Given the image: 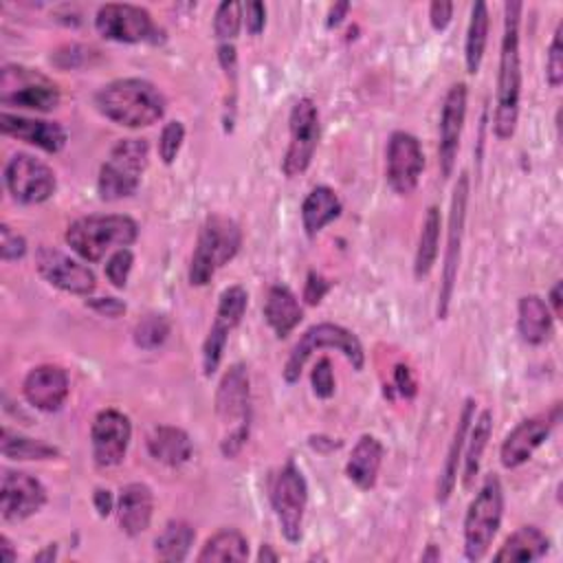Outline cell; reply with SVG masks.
<instances>
[{
	"instance_id": "obj_7",
	"label": "cell",
	"mask_w": 563,
	"mask_h": 563,
	"mask_svg": "<svg viewBox=\"0 0 563 563\" xmlns=\"http://www.w3.org/2000/svg\"><path fill=\"white\" fill-rule=\"evenodd\" d=\"M321 347H330V350H336L341 352L356 372L363 369L365 365V352H363V343L358 341V336L339 325V323H332V321H321V323H314L310 325L301 336L299 341L292 345L286 363H284V369H282V378L292 385L299 380L301 372H303V365L308 363L310 354L321 350Z\"/></svg>"
},
{
	"instance_id": "obj_26",
	"label": "cell",
	"mask_w": 563,
	"mask_h": 563,
	"mask_svg": "<svg viewBox=\"0 0 563 563\" xmlns=\"http://www.w3.org/2000/svg\"><path fill=\"white\" fill-rule=\"evenodd\" d=\"M264 319L275 336L286 339L303 319V308L288 286L275 284L268 288L264 299Z\"/></svg>"
},
{
	"instance_id": "obj_54",
	"label": "cell",
	"mask_w": 563,
	"mask_h": 563,
	"mask_svg": "<svg viewBox=\"0 0 563 563\" xmlns=\"http://www.w3.org/2000/svg\"><path fill=\"white\" fill-rule=\"evenodd\" d=\"M0 559H2L4 563H11V561H15V559H18V552L13 550V543L9 541V537H7V534H2V537H0Z\"/></svg>"
},
{
	"instance_id": "obj_44",
	"label": "cell",
	"mask_w": 563,
	"mask_h": 563,
	"mask_svg": "<svg viewBox=\"0 0 563 563\" xmlns=\"http://www.w3.org/2000/svg\"><path fill=\"white\" fill-rule=\"evenodd\" d=\"M310 385H312V391L317 398L321 400H328L334 396V389H336V383H334V372H332V363L330 358H319L310 372Z\"/></svg>"
},
{
	"instance_id": "obj_39",
	"label": "cell",
	"mask_w": 563,
	"mask_h": 563,
	"mask_svg": "<svg viewBox=\"0 0 563 563\" xmlns=\"http://www.w3.org/2000/svg\"><path fill=\"white\" fill-rule=\"evenodd\" d=\"M249 306V292L244 286L233 284L224 288L218 297V308H216V319L227 323L231 330L242 321L244 312Z\"/></svg>"
},
{
	"instance_id": "obj_46",
	"label": "cell",
	"mask_w": 563,
	"mask_h": 563,
	"mask_svg": "<svg viewBox=\"0 0 563 563\" xmlns=\"http://www.w3.org/2000/svg\"><path fill=\"white\" fill-rule=\"evenodd\" d=\"M330 288H332V284H330V279H325L321 273H317V271H310L308 275H306V284H303V301L308 303V306H317V303H321V299L330 292Z\"/></svg>"
},
{
	"instance_id": "obj_25",
	"label": "cell",
	"mask_w": 563,
	"mask_h": 563,
	"mask_svg": "<svg viewBox=\"0 0 563 563\" xmlns=\"http://www.w3.org/2000/svg\"><path fill=\"white\" fill-rule=\"evenodd\" d=\"M383 455H385V449L376 435H369V433L361 435L345 462L347 479L361 490H372L378 479Z\"/></svg>"
},
{
	"instance_id": "obj_42",
	"label": "cell",
	"mask_w": 563,
	"mask_h": 563,
	"mask_svg": "<svg viewBox=\"0 0 563 563\" xmlns=\"http://www.w3.org/2000/svg\"><path fill=\"white\" fill-rule=\"evenodd\" d=\"M545 79L552 88L563 84V22L556 24L545 57Z\"/></svg>"
},
{
	"instance_id": "obj_13",
	"label": "cell",
	"mask_w": 563,
	"mask_h": 563,
	"mask_svg": "<svg viewBox=\"0 0 563 563\" xmlns=\"http://www.w3.org/2000/svg\"><path fill=\"white\" fill-rule=\"evenodd\" d=\"M288 147L282 158V172L288 178L303 174L314 156L319 143V110L310 97L295 101L288 117Z\"/></svg>"
},
{
	"instance_id": "obj_5",
	"label": "cell",
	"mask_w": 563,
	"mask_h": 563,
	"mask_svg": "<svg viewBox=\"0 0 563 563\" xmlns=\"http://www.w3.org/2000/svg\"><path fill=\"white\" fill-rule=\"evenodd\" d=\"M242 246V231L235 220L222 213H211L200 231L189 262V284L207 286L218 268L229 264Z\"/></svg>"
},
{
	"instance_id": "obj_33",
	"label": "cell",
	"mask_w": 563,
	"mask_h": 563,
	"mask_svg": "<svg viewBox=\"0 0 563 563\" xmlns=\"http://www.w3.org/2000/svg\"><path fill=\"white\" fill-rule=\"evenodd\" d=\"M249 541L238 528H220L200 548L198 563H220V561H246Z\"/></svg>"
},
{
	"instance_id": "obj_55",
	"label": "cell",
	"mask_w": 563,
	"mask_h": 563,
	"mask_svg": "<svg viewBox=\"0 0 563 563\" xmlns=\"http://www.w3.org/2000/svg\"><path fill=\"white\" fill-rule=\"evenodd\" d=\"M257 561H260V563H266V561H279V554H277L268 543H264V545L260 548V552H257Z\"/></svg>"
},
{
	"instance_id": "obj_36",
	"label": "cell",
	"mask_w": 563,
	"mask_h": 563,
	"mask_svg": "<svg viewBox=\"0 0 563 563\" xmlns=\"http://www.w3.org/2000/svg\"><path fill=\"white\" fill-rule=\"evenodd\" d=\"M0 453L13 462H31V460H55L59 457V449L22 433L11 431L9 427L0 429Z\"/></svg>"
},
{
	"instance_id": "obj_48",
	"label": "cell",
	"mask_w": 563,
	"mask_h": 563,
	"mask_svg": "<svg viewBox=\"0 0 563 563\" xmlns=\"http://www.w3.org/2000/svg\"><path fill=\"white\" fill-rule=\"evenodd\" d=\"M86 306L90 308V310H95L97 314H101V317H108V319H117V317H121L123 312H125V301H121V299H117V297H88L86 299Z\"/></svg>"
},
{
	"instance_id": "obj_53",
	"label": "cell",
	"mask_w": 563,
	"mask_h": 563,
	"mask_svg": "<svg viewBox=\"0 0 563 563\" xmlns=\"http://www.w3.org/2000/svg\"><path fill=\"white\" fill-rule=\"evenodd\" d=\"M545 303H548V308H550L552 317H554V319H559V317H561V279H556V282H554V286L550 288V295H548Z\"/></svg>"
},
{
	"instance_id": "obj_3",
	"label": "cell",
	"mask_w": 563,
	"mask_h": 563,
	"mask_svg": "<svg viewBox=\"0 0 563 563\" xmlns=\"http://www.w3.org/2000/svg\"><path fill=\"white\" fill-rule=\"evenodd\" d=\"M139 224L125 213H90L73 220L64 233L66 244L81 262H99L108 251L134 244Z\"/></svg>"
},
{
	"instance_id": "obj_10",
	"label": "cell",
	"mask_w": 563,
	"mask_h": 563,
	"mask_svg": "<svg viewBox=\"0 0 563 563\" xmlns=\"http://www.w3.org/2000/svg\"><path fill=\"white\" fill-rule=\"evenodd\" d=\"M468 174L462 172L455 180L453 194H451V209H449V227H446V249H444V264H442V277L438 288V306L435 317L446 319L451 299L455 292L457 282V268H460V255H462V240H464V224H466V209H468Z\"/></svg>"
},
{
	"instance_id": "obj_56",
	"label": "cell",
	"mask_w": 563,
	"mask_h": 563,
	"mask_svg": "<svg viewBox=\"0 0 563 563\" xmlns=\"http://www.w3.org/2000/svg\"><path fill=\"white\" fill-rule=\"evenodd\" d=\"M55 543H51L46 550H42V552H37L35 556H33V561H53L57 554H55Z\"/></svg>"
},
{
	"instance_id": "obj_14",
	"label": "cell",
	"mask_w": 563,
	"mask_h": 563,
	"mask_svg": "<svg viewBox=\"0 0 563 563\" xmlns=\"http://www.w3.org/2000/svg\"><path fill=\"white\" fill-rule=\"evenodd\" d=\"M4 187L15 202L40 205L55 194L57 176L44 161L18 152L4 163Z\"/></svg>"
},
{
	"instance_id": "obj_19",
	"label": "cell",
	"mask_w": 563,
	"mask_h": 563,
	"mask_svg": "<svg viewBox=\"0 0 563 563\" xmlns=\"http://www.w3.org/2000/svg\"><path fill=\"white\" fill-rule=\"evenodd\" d=\"M468 88L466 84H453L442 101L440 123H438V165L442 178H449L455 169V158L460 152V139L466 119Z\"/></svg>"
},
{
	"instance_id": "obj_22",
	"label": "cell",
	"mask_w": 563,
	"mask_h": 563,
	"mask_svg": "<svg viewBox=\"0 0 563 563\" xmlns=\"http://www.w3.org/2000/svg\"><path fill=\"white\" fill-rule=\"evenodd\" d=\"M0 132L4 136L35 145L48 154L62 152L68 141L66 130L57 121L31 119V117H22V114H11L7 110L0 112Z\"/></svg>"
},
{
	"instance_id": "obj_28",
	"label": "cell",
	"mask_w": 563,
	"mask_h": 563,
	"mask_svg": "<svg viewBox=\"0 0 563 563\" xmlns=\"http://www.w3.org/2000/svg\"><path fill=\"white\" fill-rule=\"evenodd\" d=\"M343 211V205L336 191L328 185H317L308 191L301 202V224L308 238L319 235L332 220H336Z\"/></svg>"
},
{
	"instance_id": "obj_31",
	"label": "cell",
	"mask_w": 563,
	"mask_h": 563,
	"mask_svg": "<svg viewBox=\"0 0 563 563\" xmlns=\"http://www.w3.org/2000/svg\"><path fill=\"white\" fill-rule=\"evenodd\" d=\"M493 435V411L484 409L479 411L477 418H473L468 433H466V442H464V466H462V486L471 488L479 466H482V457L484 451L488 446V440Z\"/></svg>"
},
{
	"instance_id": "obj_32",
	"label": "cell",
	"mask_w": 563,
	"mask_h": 563,
	"mask_svg": "<svg viewBox=\"0 0 563 563\" xmlns=\"http://www.w3.org/2000/svg\"><path fill=\"white\" fill-rule=\"evenodd\" d=\"M196 541V530L185 519H172L154 539V554L161 561L180 563L189 556V550Z\"/></svg>"
},
{
	"instance_id": "obj_20",
	"label": "cell",
	"mask_w": 563,
	"mask_h": 563,
	"mask_svg": "<svg viewBox=\"0 0 563 563\" xmlns=\"http://www.w3.org/2000/svg\"><path fill=\"white\" fill-rule=\"evenodd\" d=\"M48 495L44 484L22 471H4L0 482V515L4 521H24L42 510Z\"/></svg>"
},
{
	"instance_id": "obj_27",
	"label": "cell",
	"mask_w": 563,
	"mask_h": 563,
	"mask_svg": "<svg viewBox=\"0 0 563 563\" xmlns=\"http://www.w3.org/2000/svg\"><path fill=\"white\" fill-rule=\"evenodd\" d=\"M147 451L156 462L165 466H180L189 462L194 444L185 429L174 424H156L147 433Z\"/></svg>"
},
{
	"instance_id": "obj_41",
	"label": "cell",
	"mask_w": 563,
	"mask_h": 563,
	"mask_svg": "<svg viewBox=\"0 0 563 563\" xmlns=\"http://www.w3.org/2000/svg\"><path fill=\"white\" fill-rule=\"evenodd\" d=\"M183 141H185V125L183 121H167L161 130V136H158V158L165 163V165H172L183 147Z\"/></svg>"
},
{
	"instance_id": "obj_6",
	"label": "cell",
	"mask_w": 563,
	"mask_h": 563,
	"mask_svg": "<svg viewBox=\"0 0 563 563\" xmlns=\"http://www.w3.org/2000/svg\"><path fill=\"white\" fill-rule=\"evenodd\" d=\"M150 161V143L145 139H121L99 167L97 191L101 200H121L136 194Z\"/></svg>"
},
{
	"instance_id": "obj_57",
	"label": "cell",
	"mask_w": 563,
	"mask_h": 563,
	"mask_svg": "<svg viewBox=\"0 0 563 563\" xmlns=\"http://www.w3.org/2000/svg\"><path fill=\"white\" fill-rule=\"evenodd\" d=\"M440 556H442V554H440L438 545H435V543H429V545H427V552H422L420 559H422V561H440Z\"/></svg>"
},
{
	"instance_id": "obj_47",
	"label": "cell",
	"mask_w": 563,
	"mask_h": 563,
	"mask_svg": "<svg viewBox=\"0 0 563 563\" xmlns=\"http://www.w3.org/2000/svg\"><path fill=\"white\" fill-rule=\"evenodd\" d=\"M242 20H244L246 31L251 35H260L264 31V24H266V7L257 0L244 2L242 4Z\"/></svg>"
},
{
	"instance_id": "obj_9",
	"label": "cell",
	"mask_w": 563,
	"mask_h": 563,
	"mask_svg": "<svg viewBox=\"0 0 563 563\" xmlns=\"http://www.w3.org/2000/svg\"><path fill=\"white\" fill-rule=\"evenodd\" d=\"M59 99L62 95L57 84L44 73L29 66H20V64L2 66L0 103L4 108L51 112L59 106Z\"/></svg>"
},
{
	"instance_id": "obj_49",
	"label": "cell",
	"mask_w": 563,
	"mask_h": 563,
	"mask_svg": "<svg viewBox=\"0 0 563 563\" xmlns=\"http://www.w3.org/2000/svg\"><path fill=\"white\" fill-rule=\"evenodd\" d=\"M394 387L402 398H413L418 394V383H416V376L409 365L398 363L394 367Z\"/></svg>"
},
{
	"instance_id": "obj_35",
	"label": "cell",
	"mask_w": 563,
	"mask_h": 563,
	"mask_svg": "<svg viewBox=\"0 0 563 563\" xmlns=\"http://www.w3.org/2000/svg\"><path fill=\"white\" fill-rule=\"evenodd\" d=\"M440 229H442V218L440 209L431 205L424 213L420 235H418V246H416V257H413V275L416 279H424L435 260H438V246H440Z\"/></svg>"
},
{
	"instance_id": "obj_52",
	"label": "cell",
	"mask_w": 563,
	"mask_h": 563,
	"mask_svg": "<svg viewBox=\"0 0 563 563\" xmlns=\"http://www.w3.org/2000/svg\"><path fill=\"white\" fill-rule=\"evenodd\" d=\"M350 2H334L330 9H328V15H325V26L328 29H336L345 18H347V11H350Z\"/></svg>"
},
{
	"instance_id": "obj_4",
	"label": "cell",
	"mask_w": 563,
	"mask_h": 563,
	"mask_svg": "<svg viewBox=\"0 0 563 563\" xmlns=\"http://www.w3.org/2000/svg\"><path fill=\"white\" fill-rule=\"evenodd\" d=\"M216 413L224 429L220 451L224 457H235L249 440L251 427V380L246 365L233 363L222 374L216 389Z\"/></svg>"
},
{
	"instance_id": "obj_2",
	"label": "cell",
	"mask_w": 563,
	"mask_h": 563,
	"mask_svg": "<svg viewBox=\"0 0 563 563\" xmlns=\"http://www.w3.org/2000/svg\"><path fill=\"white\" fill-rule=\"evenodd\" d=\"M95 106L106 119L123 128H147L165 114L163 92L141 77H123L101 86Z\"/></svg>"
},
{
	"instance_id": "obj_37",
	"label": "cell",
	"mask_w": 563,
	"mask_h": 563,
	"mask_svg": "<svg viewBox=\"0 0 563 563\" xmlns=\"http://www.w3.org/2000/svg\"><path fill=\"white\" fill-rule=\"evenodd\" d=\"M169 332H172L169 319L161 312H150L134 323L132 341L141 350H156L167 341Z\"/></svg>"
},
{
	"instance_id": "obj_30",
	"label": "cell",
	"mask_w": 563,
	"mask_h": 563,
	"mask_svg": "<svg viewBox=\"0 0 563 563\" xmlns=\"http://www.w3.org/2000/svg\"><path fill=\"white\" fill-rule=\"evenodd\" d=\"M550 548V539L545 532L537 526H521L517 528L504 545L493 554V561L497 563H528V561H539L545 556Z\"/></svg>"
},
{
	"instance_id": "obj_45",
	"label": "cell",
	"mask_w": 563,
	"mask_h": 563,
	"mask_svg": "<svg viewBox=\"0 0 563 563\" xmlns=\"http://www.w3.org/2000/svg\"><path fill=\"white\" fill-rule=\"evenodd\" d=\"M26 240L22 233L13 231L7 222L0 224V257L2 262H15L26 255Z\"/></svg>"
},
{
	"instance_id": "obj_1",
	"label": "cell",
	"mask_w": 563,
	"mask_h": 563,
	"mask_svg": "<svg viewBox=\"0 0 563 563\" xmlns=\"http://www.w3.org/2000/svg\"><path fill=\"white\" fill-rule=\"evenodd\" d=\"M523 4L517 0L504 2V35L499 46L497 66V90H495V114L493 132L506 141L515 134L519 121L521 99V53H519V22Z\"/></svg>"
},
{
	"instance_id": "obj_17",
	"label": "cell",
	"mask_w": 563,
	"mask_h": 563,
	"mask_svg": "<svg viewBox=\"0 0 563 563\" xmlns=\"http://www.w3.org/2000/svg\"><path fill=\"white\" fill-rule=\"evenodd\" d=\"M132 438V422L130 418L114 409H101L90 424V446L92 460L99 468H110L123 462Z\"/></svg>"
},
{
	"instance_id": "obj_50",
	"label": "cell",
	"mask_w": 563,
	"mask_h": 563,
	"mask_svg": "<svg viewBox=\"0 0 563 563\" xmlns=\"http://www.w3.org/2000/svg\"><path fill=\"white\" fill-rule=\"evenodd\" d=\"M453 18V2L435 0L429 4V22L433 31H444Z\"/></svg>"
},
{
	"instance_id": "obj_11",
	"label": "cell",
	"mask_w": 563,
	"mask_h": 563,
	"mask_svg": "<svg viewBox=\"0 0 563 563\" xmlns=\"http://www.w3.org/2000/svg\"><path fill=\"white\" fill-rule=\"evenodd\" d=\"M271 506L275 510L279 530L288 543L303 539V515L308 506V484L299 466L288 460L271 484Z\"/></svg>"
},
{
	"instance_id": "obj_51",
	"label": "cell",
	"mask_w": 563,
	"mask_h": 563,
	"mask_svg": "<svg viewBox=\"0 0 563 563\" xmlns=\"http://www.w3.org/2000/svg\"><path fill=\"white\" fill-rule=\"evenodd\" d=\"M92 504H95V510L99 517H108L117 508V501L108 488H95Z\"/></svg>"
},
{
	"instance_id": "obj_12",
	"label": "cell",
	"mask_w": 563,
	"mask_h": 563,
	"mask_svg": "<svg viewBox=\"0 0 563 563\" xmlns=\"http://www.w3.org/2000/svg\"><path fill=\"white\" fill-rule=\"evenodd\" d=\"M95 29L101 37L121 44H156L163 35L147 9L128 2L101 4L95 15Z\"/></svg>"
},
{
	"instance_id": "obj_24",
	"label": "cell",
	"mask_w": 563,
	"mask_h": 563,
	"mask_svg": "<svg viewBox=\"0 0 563 563\" xmlns=\"http://www.w3.org/2000/svg\"><path fill=\"white\" fill-rule=\"evenodd\" d=\"M473 418H475V400L466 398L464 405H462V411L457 416L453 438H451L449 449H446L444 464H442L440 475H438V486H435V501L438 504H446L449 497L455 490L457 471H460V462H462V453H464V442H466V433H468V427H471Z\"/></svg>"
},
{
	"instance_id": "obj_38",
	"label": "cell",
	"mask_w": 563,
	"mask_h": 563,
	"mask_svg": "<svg viewBox=\"0 0 563 563\" xmlns=\"http://www.w3.org/2000/svg\"><path fill=\"white\" fill-rule=\"evenodd\" d=\"M229 332L231 328L218 319H213L205 341H202V372L205 376H213L222 363L224 356V347L229 341Z\"/></svg>"
},
{
	"instance_id": "obj_15",
	"label": "cell",
	"mask_w": 563,
	"mask_h": 563,
	"mask_svg": "<svg viewBox=\"0 0 563 563\" xmlns=\"http://www.w3.org/2000/svg\"><path fill=\"white\" fill-rule=\"evenodd\" d=\"M561 420V405L556 402L552 409L530 416L521 420L510 433L504 438L499 446V462L504 468H519L526 464L534 451L550 438L552 429Z\"/></svg>"
},
{
	"instance_id": "obj_40",
	"label": "cell",
	"mask_w": 563,
	"mask_h": 563,
	"mask_svg": "<svg viewBox=\"0 0 563 563\" xmlns=\"http://www.w3.org/2000/svg\"><path fill=\"white\" fill-rule=\"evenodd\" d=\"M242 26V4L235 0H224L213 13V33L218 44H233Z\"/></svg>"
},
{
	"instance_id": "obj_8",
	"label": "cell",
	"mask_w": 563,
	"mask_h": 563,
	"mask_svg": "<svg viewBox=\"0 0 563 563\" xmlns=\"http://www.w3.org/2000/svg\"><path fill=\"white\" fill-rule=\"evenodd\" d=\"M504 517V488L497 475H488L464 515V556L482 561L493 545V539Z\"/></svg>"
},
{
	"instance_id": "obj_43",
	"label": "cell",
	"mask_w": 563,
	"mask_h": 563,
	"mask_svg": "<svg viewBox=\"0 0 563 563\" xmlns=\"http://www.w3.org/2000/svg\"><path fill=\"white\" fill-rule=\"evenodd\" d=\"M132 264H134V253L123 246V249H117L110 253L108 262H106V277L108 282L114 286V288H125L128 284V277H130V271H132Z\"/></svg>"
},
{
	"instance_id": "obj_18",
	"label": "cell",
	"mask_w": 563,
	"mask_h": 563,
	"mask_svg": "<svg viewBox=\"0 0 563 563\" xmlns=\"http://www.w3.org/2000/svg\"><path fill=\"white\" fill-rule=\"evenodd\" d=\"M35 268L46 284L70 295L88 297L97 286L95 273L88 268V264L55 246H40L35 251Z\"/></svg>"
},
{
	"instance_id": "obj_34",
	"label": "cell",
	"mask_w": 563,
	"mask_h": 563,
	"mask_svg": "<svg viewBox=\"0 0 563 563\" xmlns=\"http://www.w3.org/2000/svg\"><path fill=\"white\" fill-rule=\"evenodd\" d=\"M488 29H490V15H488V4L486 2H475L471 9V20L466 29V40H464V64L468 75H477L486 44H488Z\"/></svg>"
},
{
	"instance_id": "obj_29",
	"label": "cell",
	"mask_w": 563,
	"mask_h": 563,
	"mask_svg": "<svg viewBox=\"0 0 563 563\" xmlns=\"http://www.w3.org/2000/svg\"><path fill=\"white\" fill-rule=\"evenodd\" d=\"M517 330L528 345H543L554 330V317L539 295H523L517 303Z\"/></svg>"
},
{
	"instance_id": "obj_21",
	"label": "cell",
	"mask_w": 563,
	"mask_h": 563,
	"mask_svg": "<svg viewBox=\"0 0 563 563\" xmlns=\"http://www.w3.org/2000/svg\"><path fill=\"white\" fill-rule=\"evenodd\" d=\"M68 389L66 369L53 363L33 367L22 380V394L26 402L44 413L59 411L68 398Z\"/></svg>"
},
{
	"instance_id": "obj_23",
	"label": "cell",
	"mask_w": 563,
	"mask_h": 563,
	"mask_svg": "<svg viewBox=\"0 0 563 563\" xmlns=\"http://www.w3.org/2000/svg\"><path fill=\"white\" fill-rule=\"evenodd\" d=\"M154 512V493L143 482H130L119 490L117 519L128 537H139L150 528Z\"/></svg>"
},
{
	"instance_id": "obj_16",
	"label": "cell",
	"mask_w": 563,
	"mask_h": 563,
	"mask_svg": "<svg viewBox=\"0 0 563 563\" xmlns=\"http://www.w3.org/2000/svg\"><path fill=\"white\" fill-rule=\"evenodd\" d=\"M422 169L424 154L420 141L405 130L391 132L385 150V178L389 187L400 196H409L418 187Z\"/></svg>"
}]
</instances>
